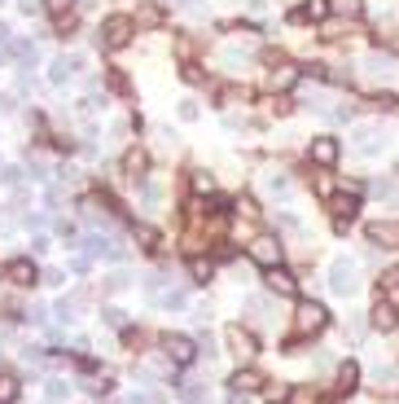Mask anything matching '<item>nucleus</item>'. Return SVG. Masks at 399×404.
Wrapping results in <instances>:
<instances>
[{
	"instance_id": "13",
	"label": "nucleus",
	"mask_w": 399,
	"mask_h": 404,
	"mask_svg": "<svg viewBox=\"0 0 399 404\" xmlns=\"http://www.w3.org/2000/svg\"><path fill=\"white\" fill-rule=\"evenodd\" d=\"M228 387H233L237 396H250V391H259V387H268V383H263L259 370H237L233 378H228Z\"/></svg>"
},
{
	"instance_id": "4",
	"label": "nucleus",
	"mask_w": 399,
	"mask_h": 404,
	"mask_svg": "<svg viewBox=\"0 0 399 404\" xmlns=\"http://www.w3.org/2000/svg\"><path fill=\"white\" fill-rule=\"evenodd\" d=\"M96 40H101L105 49H123V44L132 40V18L127 14H110L101 22V31H96Z\"/></svg>"
},
{
	"instance_id": "12",
	"label": "nucleus",
	"mask_w": 399,
	"mask_h": 404,
	"mask_svg": "<svg viewBox=\"0 0 399 404\" xmlns=\"http://www.w3.org/2000/svg\"><path fill=\"white\" fill-rule=\"evenodd\" d=\"M5 277L14 281V286H35V281H40V272H35V264H31V259H9Z\"/></svg>"
},
{
	"instance_id": "14",
	"label": "nucleus",
	"mask_w": 399,
	"mask_h": 404,
	"mask_svg": "<svg viewBox=\"0 0 399 404\" xmlns=\"http://www.w3.org/2000/svg\"><path fill=\"white\" fill-rule=\"evenodd\" d=\"M83 246H88V255L123 259V246H119V242H110V237H101V233H88V237H83Z\"/></svg>"
},
{
	"instance_id": "33",
	"label": "nucleus",
	"mask_w": 399,
	"mask_h": 404,
	"mask_svg": "<svg viewBox=\"0 0 399 404\" xmlns=\"http://www.w3.org/2000/svg\"><path fill=\"white\" fill-rule=\"evenodd\" d=\"M66 383H62V378H53V383H48V404H62V396H66Z\"/></svg>"
},
{
	"instance_id": "19",
	"label": "nucleus",
	"mask_w": 399,
	"mask_h": 404,
	"mask_svg": "<svg viewBox=\"0 0 399 404\" xmlns=\"http://www.w3.org/2000/svg\"><path fill=\"white\" fill-rule=\"evenodd\" d=\"M356 387H360V365L356 361H342V365H338V391H342V396H351Z\"/></svg>"
},
{
	"instance_id": "28",
	"label": "nucleus",
	"mask_w": 399,
	"mask_h": 404,
	"mask_svg": "<svg viewBox=\"0 0 399 404\" xmlns=\"http://www.w3.org/2000/svg\"><path fill=\"white\" fill-rule=\"evenodd\" d=\"M14 57H18L22 66H35V57H40V49H35V44H27V40H22V44H14Z\"/></svg>"
},
{
	"instance_id": "43",
	"label": "nucleus",
	"mask_w": 399,
	"mask_h": 404,
	"mask_svg": "<svg viewBox=\"0 0 399 404\" xmlns=\"http://www.w3.org/2000/svg\"><path fill=\"white\" fill-rule=\"evenodd\" d=\"M386 49H391V53L399 57V35H386Z\"/></svg>"
},
{
	"instance_id": "16",
	"label": "nucleus",
	"mask_w": 399,
	"mask_h": 404,
	"mask_svg": "<svg viewBox=\"0 0 399 404\" xmlns=\"http://www.w3.org/2000/svg\"><path fill=\"white\" fill-rule=\"evenodd\" d=\"M75 66H79V57H53V62H48V84H66L70 75H75Z\"/></svg>"
},
{
	"instance_id": "32",
	"label": "nucleus",
	"mask_w": 399,
	"mask_h": 404,
	"mask_svg": "<svg viewBox=\"0 0 399 404\" xmlns=\"http://www.w3.org/2000/svg\"><path fill=\"white\" fill-rule=\"evenodd\" d=\"M44 9H48V14H57V18H66L70 9H75V0H44Z\"/></svg>"
},
{
	"instance_id": "21",
	"label": "nucleus",
	"mask_w": 399,
	"mask_h": 404,
	"mask_svg": "<svg viewBox=\"0 0 399 404\" xmlns=\"http://www.w3.org/2000/svg\"><path fill=\"white\" fill-rule=\"evenodd\" d=\"M18 396H22V383L14 374H0V404H18Z\"/></svg>"
},
{
	"instance_id": "20",
	"label": "nucleus",
	"mask_w": 399,
	"mask_h": 404,
	"mask_svg": "<svg viewBox=\"0 0 399 404\" xmlns=\"http://www.w3.org/2000/svg\"><path fill=\"white\" fill-rule=\"evenodd\" d=\"M211 272H215L211 259H202V255H193V259H189V277L198 281V286H207V281H211Z\"/></svg>"
},
{
	"instance_id": "25",
	"label": "nucleus",
	"mask_w": 399,
	"mask_h": 404,
	"mask_svg": "<svg viewBox=\"0 0 399 404\" xmlns=\"http://www.w3.org/2000/svg\"><path fill=\"white\" fill-rule=\"evenodd\" d=\"M132 237H136L141 246H150V251L158 246V229H150V224H132Z\"/></svg>"
},
{
	"instance_id": "45",
	"label": "nucleus",
	"mask_w": 399,
	"mask_h": 404,
	"mask_svg": "<svg viewBox=\"0 0 399 404\" xmlns=\"http://www.w3.org/2000/svg\"><path fill=\"white\" fill-rule=\"evenodd\" d=\"M0 5H5V0H0Z\"/></svg>"
},
{
	"instance_id": "29",
	"label": "nucleus",
	"mask_w": 399,
	"mask_h": 404,
	"mask_svg": "<svg viewBox=\"0 0 399 404\" xmlns=\"http://www.w3.org/2000/svg\"><path fill=\"white\" fill-rule=\"evenodd\" d=\"M382 290H386V294H391V299H399V264L382 272Z\"/></svg>"
},
{
	"instance_id": "41",
	"label": "nucleus",
	"mask_w": 399,
	"mask_h": 404,
	"mask_svg": "<svg viewBox=\"0 0 399 404\" xmlns=\"http://www.w3.org/2000/svg\"><path fill=\"white\" fill-rule=\"evenodd\" d=\"M127 404H163V400H158V396H150V391H141V396H132Z\"/></svg>"
},
{
	"instance_id": "36",
	"label": "nucleus",
	"mask_w": 399,
	"mask_h": 404,
	"mask_svg": "<svg viewBox=\"0 0 399 404\" xmlns=\"http://www.w3.org/2000/svg\"><path fill=\"white\" fill-rule=\"evenodd\" d=\"M127 281H132V277H127V272H114V277H105V290H110V294H114V290H123V286H127Z\"/></svg>"
},
{
	"instance_id": "44",
	"label": "nucleus",
	"mask_w": 399,
	"mask_h": 404,
	"mask_svg": "<svg viewBox=\"0 0 399 404\" xmlns=\"http://www.w3.org/2000/svg\"><path fill=\"white\" fill-rule=\"evenodd\" d=\"M285 404H294V400H285Z\"/></svg>"
},
{
	"instance_id": "18",
	"label": "nucleus",
	"mask_w": 399,
	"mask_h": 404,
	"mask_svg": "<svg viewBox=\"0 0 399 404\" xmlns=\"http://www.w3.org/2000/svg\"><path fill=\"white\" fill-rule=\"evenodd\" d=\"M268 290L294 294V290H298V277H294V272H285V268H268Z\"/></svg>"
},
{
	"instance_id": "7",
	"label": "nucleus",
	"mask_w": 399,
	"mask_h": 404,
	"mask_svg": "<svg viewBox=\"0 0 399 404\" xmlns=\"http://www.w3.org/2000/svg\"><path fill=\"white\" fill-rule=\"evenodd\" d=\"M329 211H334V229H338V233H347V224H351V220H356V211H360L356 189H351V194H334V198H329Z\"/></svg>"
},
{
	"instance_id": "37",
	"label": "nucleus",
	"mask_w": 399,
	"mask_h": 404,
	"mask_svg": "<svg viewBox=\"0 0 399 404\" xmlns=\"http://www.w3.org/2000/svg\"><path fill=\"white\" fill-rule=\"evenodd\" d=\"M180 119L193 123V119H198V101H180Z\"/></svg>"
},
{
	"instance_id": "26",
	"label": "nucleus",
	"mask_w": 399,
	"mask_h": 404,
	"mask_svg": "<svg viewBox=\"0 0 399 404\" xmlns=\"http://www.w3.org/2000/svg\"><path fill=\"white\" fill-rule=\"evenodd\" d=\"M329 5H334V14H342V18H360V14H365L360 0H329Z\"/></svg>"
},
{
	"instance_id": "5",
	"label": "nucleus",
	"mask_w": 399,
	"mask_h": 404,
	"mask_svg": "<svg viewBox=\"0 0 399 404\" xmlns=\"http://www.w3.org/2000/svg\"><path fill=\"white\" fill-rule=\"evenodd\" d=\"M281 242H276V237L272 233H259L255 237V242H250V259H255V264L259 268H281Z\"/></svg>"
},
{
	"instance_id": "11",
	"label": "nucleus",
	"mask_w": 399,
	"mask_h": 404,
	"mask_svg": "<svg viewBox=\"0 0 399 404\" xmlns=\"http://www.w3.org/2000/svg\"><path fill=\"white\" fill-rule=\"evenodd\" d=\"M307 159L316 163V168H334V163H338V141L334 137H316L307 145Z\"/></svg>"
},
{
	"instance_id": "10",
	"label": "nucleus",
	"mask_w": 399,
	"mask_h": 404,
	"mask_svg": "<svg viewBox=\"0 0 399 404\" xmlns=\"http://www.w3.org/2000/svg\"><path fill=\"white\" fill-rule=\"evenodd\" d=\"M369 325L382 330V334H391V330L399 325V307L391 299H378V303H373V312H369Z\"/></svg>"
},
{
	"instance_id": "40",
	"label": "nucleus",
	"mask_w": 399,
	"mask_h": 404,
	"mask_svg": "<svg viewBox=\"0 0 399 404\" xmlns=\"http://www.w3.org/2000/svg\"><path fill=\"white\" fill-rule=\"evenodd\" d=\"M18 9H22V14H40L44 0H18Z\"/></svg>"
},
{
	"instance_id": "34",
	"label": "nucleus",
	"mask_w": 399,
	"mask_h": 404,
	"mask_svg": "<svg viewBox=\"0 0 399 404\" xmlns=\"http://www.w3.org/2000/svg\"><path fill=\"white\" fill-rule=\"evenodd\" d=\"M158 303L163 307H185V290H167V294H158Z\"/></svg>"
},
{
	"instance_id": "30",
	"label": "nucleus",
	"mask_w": 399,
	"mask_h": 404,
	"mask_svg": "<svg viewBox=\"0 0 399 404\" xmlns=\"http://www.w3.org/2000/svg\"><path fill=\"white\" fill-rule=\"evenodd\" d=\"M101 321H105V325H114V330H123L127 312H123V307H101Z\"/></svg>"
},
{
	"instance_id": "15",
	"label": "nucleus",
	"mask_w": 399,
	"mask_h": 404,
	"mask_svg": "<svg viewBox=\"0 0 399 404\" xmlns=\"http://www.w3.org/2000/svg\"><path fill=\"white\" fill-rule=\"evenodd\" d=\"M329 14H334L329 0H307V5L294 9V22H320V18H329Z\"/></svg>"
},
{
	"instance_id": "3",
	"label": "nucleus",
	"mask_w": 399,
	"mask_h": 404,
	"mask_svg": "<svg viewBox=\"0 0 399 404\" xmlns=\"http://www.w3.org/2000/svg\"><path fill=\"white\" fill-rule=\"evenodd\" d=\"M325 325H329V312H325L320 303H311V299L298 303V312H294V334L307 339V334H320Z\"/></svg>"
},
{
	"instance_id": "23",
	"label": "nucleus",
	"mask_w": 399,
	"mask_h": 404,
	"mask_svg": "<svg viewBox=\"0 0 399 404\" xmlns=\"http://www.w3.org/2000/svg\"><path fill=\"white\" fill-rule=\"evenodd\" d=\"M263 189H268L272 198H285L289 194V176L285 172H268V176H263Z\"/></svg>"
},
{
	"instance_id": "9",
	"label": "nucleus",
	"mask_w": 399,
	"mask_h": 404,
	"mask_svg": "<svg viewBox=\"0 0 399 404\" xmlns=\"http://www.w3.org/2000/svg\"><path fill=\"white\" fill-rule=\"evenodd\" d=\"M224 339H228V347H233L237 361H250V356L259 352L255 334H250V330H241V325H228V330H224Z\"/></svg>"
},
{
	"instance_id": "42",
	"label": "nucleus",
	"mask_w": 399,
	"mask_h": 404,
	"mask_svg": "<svg viewBox=\"0 0 399 404\" xmlns=\"http://www.w3.org/2000/svg\"><path fill=\"white\" fill-rule=\"evenodd\" d=\"M172 5H176V9H189V14H202V5H198V0H172Z\"/></svg>"
},
{
	"instance_id": "35",
	"label": "nucleus",
	"mask_w": 399,
	"mask_h": 404,
	"mask_svg": "<svg viewBox=\"0 0 399 404\" xmlns=\"http://www.w3.org/2000/svg\"><path fill=\"white\" fill-rule=\"evenodd\" d=\"M329 119H334V123H351V119H356V105H338V110H329Z\"/></svg>"
},
{
	"instance_id": "1",
	"label": "nucleus",
	"mask_w": 399,
	"mask_h": 404,
	"mask_svg": "<svg viewBox=\"0 0 399 404\" xmlns=\"http://www.w3.org/2000/svg\"><path fill=\"white\" fill-rule=\"evenodd\" d=\"M351 150L365 154V159H378V154L391 150V137H386L382 123H360L356 132H351Z\"/></svg>"
},
{
	"instance_id": "38",
	"label": "nucleus",
	"mask_w": 399,
	"mask_h": 404,
	"mask_svg": "<svg viewBox=\"0 0 399 404\" xmlns=\"http://www.w3.org/2000/svg\"><path fill=\"white\" fill-rule=\"evenodd\" d=\"M0 181H5L9 189H14V185L22 181V168H5V172H0Z\"/></svg>"
},
{
	"instance_id": "27",
	"label": "nucleus",
	"mask_w": 399,
	"mask_h": 404,
	"mask_svg": "<svg viewBox=\"0 0 399 404\" xmlns=\"http://www.w3.org/2000/svg\"><path fill=\"white\" fill-rule=\"evenodd\" d=\"M193 194H215V176L211 172H193Z\"/></svg>"
},
{
	"instance_id": "22",
	"label": "nucleus",
	"mask_w": 399,
	"mask_h": 404,
	"mask_svg": "<svg viewBox=\"0 0 399 404\" xmlns=\"http://www.w3.org/2000/svg\"><path fill=\"white\" fill-rule=\"evenodd\" d=\"M145 168H150V159H145L141 150H127V154H123V172L132 176V181H136V176H145Z\"/></svg>"
},
{
	"instance_id": "39",
	"label": "nucleus",
	"mask_w": 399,
	"mask_h": 404,
	"mask_svg": "<svg viewBox=\"0 0 399 404\" xmlns=\"http://www.w3.org/2000/svg\"><path fill=\"white\" fill-rule=\"evenodd\" d=\"M316 194H325V198H334V181H329V176H316Z\"/></svg>"
},
{
	"instance_id": "8",
	"label": "nucleus",
	"mask_w": 399,
	"mask_h": 404,
	"mask_svg": "<svg viewBox=\"0 0 399 404\" xmlns=\"http://www.w3.org/2000/svg\"><path fill=\"white\" fill-rule=\"evenodd\" d=\"M365 237L373 246H382V251H399V220H373Z\"/></svg>"
},
{
	"instance_id": "2",
	"label": "nucleus",
	"mask_w": 399,
	"mask_h": 404,
	"mask_svg": "<svg viewBox=\"0 0 399 404\" xmlns=\"http://www.w3.org/2000/svg\"><path fill=\"white\" fill-rule=\"evenodd\" d=\"M329 290L338 294V299H351V294L360 290V268L351 264V259H338V264L329 268Z\"/></svg>"
},
{
	"instance_id": "17",
	"label": "nucleus",
	"mask_w": 399,
	"mask_h": 404,
	"mask_svg": "<svg viewBox=\"0 0 399 404\" xmlns=\"http://www.w3.org/2000/svg\"><path fill=\"white\" fill-rule=\"evenodd\" d=\"M365 70H369L373 84H386V79L395 75V70H391V57H382V53H369V57H365Z\"/></svg>"
},
{
	"instance_id": "24",
	"label": "nucleus",
	"mask_w": 399,
	"mask_h": 404,
	"mask_svg": "<svg viewBox=\"0 0 399 404\" xmlns=\"http://www.w3.org/2000/svg\"><path fill=\"white\" fill-rule=\"evenodd\" d=\"M294 84H298V70H294V66L272 70V88H276V92H285V88H294Z\"/></svg>"
},
{
	"instance_id": "6",
	"label": "nucleus",
	"mask_w": 399,
	"mask_h": 404,
	"mask_svg": "<svg viewBox=\"0 0 399 404\" xmlns=\"http://www.w3.org/2000/svg\"><path fill=\"white\" fill-rule=\"evenodd\" d=\"M163 352H167V361H172V365H180V370H189V365L198 361V343L185 339V334H167Z\"/></svg>"
},
{
	"instance_id": "31",
	"label": "nucleus",
	"mask_w": 399,
	"mask_h": 404,
	"mask_svg": "<svg viewBox=\"0 0 399 404\" xmlns=\"http://www.w3.org/2000/svg\"><path fill=\"white\" fill-rule=\"evenodd\" d=\"M180 400H185V404H198V400H202V383H180Z\"/></svg>"
}]
</instances>
